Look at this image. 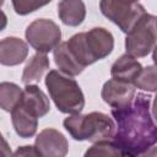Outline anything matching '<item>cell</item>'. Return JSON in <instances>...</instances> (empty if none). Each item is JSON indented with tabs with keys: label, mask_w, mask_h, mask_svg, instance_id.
Masks as SVG:
<instances>
[{
	"label": "cell",
	"mask_w": 157,
	"mask_h": 157,
	"mask_svg": "<svg viewBox=\"0 0 157 157\" xmlns=\"http://www.w3.org/2000/svg\"><path fill=\"white\" fill-rule=\"evenodd\" d=\"M151 97L137 93L132 103L121 109H112L117 129L113 142L121 150L137 156L157 144V124L150 112Z\"/></svg>",
	"instance_id": "1"
},
{
	"label": "cell",
	"mask_w": 157,
	"mask_h": 157,
	"mask_svg": "<svg viewBox=\"0 0 157 157\" xmlns=\"http://www.w3.org/2000/svg\"><path fill=\"white\" fill-rule=\"evenodd\" d=\"M63 125L74 140L93 144L113 140L117 129L114 120L102 112L70 115L64 119Z\"/></svg>",
	"instance_id": "2"
},
{
	"label": "cell",
	"mask_w": 157,
	"mask_h": 157,
	"mask_svg": "<svg viewBox=\"0 0 157 157\" xmlns=\"http://www.w3.org/2000/svg\"><path fill=\"white\" fill-rule=\"evenodd\" d=\"M44 82L59 112L70 115L81 113L85 107V96L75 78L64 75L59 70H50Z\"/></svg>",
	"instance_id": "3"
},
{
	"label": "cell",
	"mask_w": 157,
	"mask_h": 157,
	"mask_svg": "<svg viewBox=\"0 0 157 157\" xmlns=\"http://www.w3.org/2000/svg\"><path fill=\"white\" fill-rule=\"evenodd\" d=\"M157 43V17L146 13L125 38L126 54L144 58L153 50Z\"/></svg>",
	"instance_id": "4"
},
{
	"label": "cell",
	"mask_w": 157,
	"mask_h": 157,
	"mask_svg": "<svg viewBox=\"0 0 157 157\" xmlns=\"http://www.w3.org/2000/svg\"><path fill=\"white\" fill-rule=\"evenodd\" d=\"M99 9L103 16L117 25L121 32L130 33L137 22L147 13L145 7L136 1H99Z\"/></svg>",
	"instance_id": "5"
},
{
	"label": "cell",
	"mask_w": 157,
	"mask_h": 157,
	"mask_svg": "<svg viewBox=\"0 0 157 157\" xmlns=\"http://www.w3.org/2000/svg\"><path fill=\"white\" fill-rule=\"evenodd\" d=\"M29 45L40 54L54 50L61 40L60 27L49 18H37L32 21L25 32Z\"/></svg>",
	"instance_id": "6"
},
{
	"label": "cell",
	"mask_w": 157,
	"mask_h": 157,
	"mask_svg": "<svg viewBox=\"0 0 157 157\" xmlns=\"http://www.w3.org/2000/svg\"><path fill=\"white\" fill-rule=\"evenodd\" d=\"M85 45L93 63L107 58L114 49L113 34L103 27H93L88 32H83Z\"/></svg>",
	"instance_id": "7"
},
{
	"label": "cell",
	"mask_w": 157,
	"mask_h": 157,
	"mask_svg": "<svg viewBox=\"0 0 157 157\" xmlns=\"http://www.w3.org/2000/svg\"><path fill=\"white\" fill-rule=\"evenodd\" d=\"M34 146L42 157H66L69 142L66 137L56 129L45 128L36 137Z\"/></svg>",
	"instance_id": "8"
},
{
	"label": "cell",
	"mask_w": 157,
	"mask_h": 157,
	"mask_svg": "<svg viewBox=\"0 0 157 157\" xmlns=\"http://www.w3.org/2000/svg\"><path fill=\"white\" fill-rule=\"evenodd\" d=\"M102 99L112 109H121L130 105L135 98V86L114 78L104 82L101 91Z\"/></svg>",
	"instance_id": "9"
},
{
	"label": "cell",
	"mask_w": 157,
	"mask_h": 157,
	"mask_svg": "<svg viewBox=\"0 0 157 157\" xmlns=\"http://www.w3.org/2000/svg\"><path fill=\"white\" fill-rule=\"evenodd\" d=\"M28 55L27 43L18 37H6L0 42V64L5 66L20 65Z\"/></svg>",
	"instance_id": "10"
},
{
	"label": "cell",
	"mask_w": 157,
	"mask_h": 157,
	"mask_svg": "<svg viewBox=\"0 0 157 157\" xmlns=\"http://www.w3.org/2000/svg\"><path fill=\"white\" fill-rule=\"evenodd\" d=\"M21 105H23L31 114H33L37 118L47 115L50 110L49 98L37 85L25 86Z\"/></svg>",
	"instance_id": "11"
},
{
	"label": "cell",
	"mask_w": 157,
	"mask_h": 157,
	"mask_svg": "<svg viewBox=\"0 0 157 157\" xmlns=\"http://www.w3.org/2000/svg\"><path fill=\"white\" fill-rule=\"evenodd\" d=\"M142 69V65L134 56L129 54H123L113 63L110 67V76L114 80L134 85Z\"/></svg>",
	"instance_id": "12"
},
{
	"label": "cell",
	"mask_w": 157,
	"mask_h": 157,
	"mask_svg": "<svg viewBox=\"0 0 157 157\" xmlns=\"http://www.w3.org/2000/svg\"><path fill=\"white\" fill-rule=\"evenodd\" d=\"M11 121L16 134L22 139L32 137L37 132L38 118L31 114L21 103L11 112Z\"/></svg>",
	"instance_id": "13"
},
{
	"label": "cell",
	"mask_w": 157,
	"mask_h": 157,
	"mask_svg": "<svg viewBox=\"0 0 157 157\" xmlns=\"http://www.w3.org/2000/svg\"><path fill=\"white\" fill-rule=\"evenodd\" d=\"M58 16L66 26L77 27L86 17V6L81 0H63L58 4Z\"/></svg>",
	"instance_id": "14"
},
{
	"label": "cell",
	"mask_w": 157,
	"mask_h": 157,
	"mask_svg": "<svg viewBox=\"0 0 157 157\" xmlns=\"http://www.w3.org/2000/svg\"><path fill=\"white\" fill-rule=\"evenodd\" d=\"M49 66H50V61L47 54L36 53L29 58L26 66L23 67L21 81L25 85H32L39 82L43 78L44 74L49 70Z\"/></svg>",
	"instance_id": "15"
},
{
	"label": "cell",
	"mask_w": 157,
	"mask_h": 157,
	"mask_svg": "<svg viewBox=\"0 0 157 157\" xmlns=\"http://www.w3.org/2000/svg\"><path fill=\"white\" fill-rule=\"evenodd\" d=\"M53 56H54V61H55L56 66L59 67V71L63 72L64 75L72 77V76L80 75L85 70V67H82L76 61L74 55L71 54L66 42L60 43L53 50Z\"/></svg>",
	"instance_id": "16"
},
{
	"label": "cell",
	"mask_w": 157,
	"mask_h": 157,
	"mask_svg": "<svg viewBox=\"0 0 157 157\" xmlns=\"http://www.w3.org/2000/svg\"><path fill=\"white\" fill-rule=\"evenodd\" d=\"M23 97V90L13 83L4 81L0 83V107L2 110L11 113L20 105Z\"/></svg>",
	"instance_id": "17"
},
{
	"label": "cell",
	"mask_w": 157,
	"mask_h": 157,
	"mask_svg": "<svg viewBox=\"0 0 157 157\" xmlns=\"http://www.w3.org/2000/svg\"><path fill=\"white\" fill-rule=\"evenodd\" d=\"M126 151L121 150L112 141H101L93 144L85 152L83 157H125Z\"/></svg>",
	"instance_id": "18"
},
{
	"label": "cell",
	"mask_w": 157,
	"mask_h": 157,
	"mask_svg": "<svg viewBox=\"0 0 157 157\" xmlns=\"http://www.w3.org/2000/svg\"><path fill=\"white\" fill-rule=\"evenodd\" d=\"M134 86L147 92H157V65H148L144 67L134 82Z\"/></svg>",
	"instance_id": "19"
},
{
	"label": "cell",
	"mask_w": 157,
	"mask_h": 157,
	"mask_svg": "<svg viewBox=\"0 0 157 157\" xmlns=\"http://www.w3.org/2000/svg\"><path fill=\"white\" fill-rule=\"evenodd\" d=\"M48 2L40 4V2H36V1H29V0H20V1H12V6L15 9V12L17 15H28L43 6H45Z\"/></svg>",
	"instance_id": "20"
},
{
	"label": "cell",
	"mask_w": 157,
	"mask_h": 157,
	"mask_svg": "<svg viewBox=\"0 0 157 157\" xmlns=\"http://www.w3.org/2000/svg\"><path fill=\"white\" fill-rule=\"evenodd\" d=\"M11 157H42V155L39 153L36 146L25 145V146L17 147Z\"/></svg>",
	"instance_id": "21"
},
{
	"label": "cell",
	"mask_w": 157,
	"mask_h": 157,
	"mask_svg": "<svg viewBox=\"0 0 157 157\" xmlns=\"http://www.w3.org/2000/svg\"><path fill=\"white\" fill-rule=\"evenodd\" d=\"M136 157H157V146H152L148 150H146L145 152L137 155Z\"/></svg>",
	"instance_id": "22"
},
{
	"label": "cell",
	"mask_w": 157,
	"mask_h": 157,
	"mask_svg": "<svg viewBox=\"0 0 157 157\" xmlns=\"http://www.w3.org/2000/svg\"><path fill=\"white\" fill-rule=\"evenodd\" d=\"M152 114H153V118L155 120L157 121V93L153 98V104H152Z\"/></svg>",
	"instance_id": "23"
},
{
	"label": "cell",
	"mask_w": 157,
	"mask_h": 157,
	"mask_svg": "<svg viewBox=\"0 0 157 157\" xmlns=\"http://www.w3.org/2000/svg\"><path fill=\"white\" fill-rule=\"evenodd\" d=\"M7 152H11L10 148H7V144H6V140L2 139V157H6Z\"/></svg>",
	"instance_id": "24"
},
{
	"label": "cell",
	"mask_w": 157,
	"mask_h": 157,
	"mask_svg": "<svg viewBox=\"0 0 157 157\" xmlns=\"http://www.w3.org/2000/svg\"><path fill=\"white\" fill-rule=\"evenodd\" d=\"M152 60H153L155 65H157V43H156V45L152 50Z\"/></svg>",
	"instance_id": "25"
}]
</instances>
